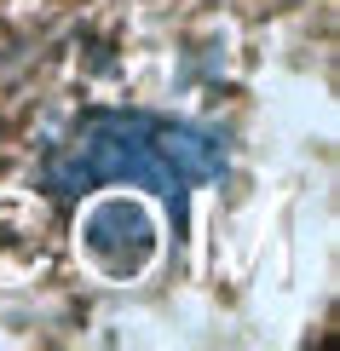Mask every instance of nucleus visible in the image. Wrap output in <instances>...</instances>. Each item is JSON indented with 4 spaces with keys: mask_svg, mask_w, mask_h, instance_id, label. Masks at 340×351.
Returning <instances> with one entry per match:
<instances>
[{
    "mask_svg": "<svg viewBox=\"0 0 340 351\" xmlns=\"http://www.w3.org/2000/svg\"><path fill=\"white\" fill-rule=\"evenodd\" d=\"M225 173H231V150L214 127L173 121V115H150V110H87L52 144L41 184L64 202L104 184L156 190L173 213V230H185L190 196L202 184H219Z\"/></svg>",
    "mask_w": 340,
    "mask_h": 351,
    "instance_id": "obj_1",
    "label": "nucleus"
}]
</instances>
